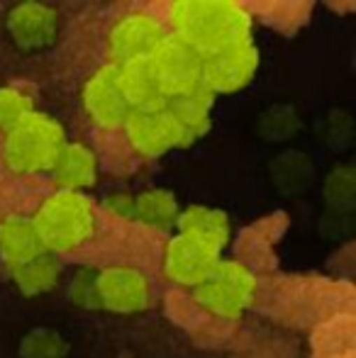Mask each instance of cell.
<instances>
[{
	"instance_id": "18",
	"label": "cell",
	"mask_w": 356,
	"mask_h": 358,
	"mask_svg": "<svg viewBox=\"0 0 356 358\" xmlns=\"http://www.w3.org/2000/svg\"><path fill=\"white\" fill-rule=\"evenodd\" d=\"M10 278L15 287L22 292L24 297H37L47 295L62 280V264L54 254H42L37 259L27 261L22 266H13L10 268Z\"/></svg>"
},
{
	"instance_id": "17",
	"label": "cell",
	"mask_w": 356,
	"mask_h": 358,
	"mask_svg": "<svg viewBox=\"0 0 356 358\" xmlns=\"http://www.w3.org/2000/svg\"><path fill=\"white\" fill-rule=\"evenodd\" d=\"M176 229L180 234H190L195 239L205 241L213 249L222 251L229 239V222L222 210L205 208V205H190L180 210Z\"/></svg>"
},
{
	"instance_id": "16",
	"label": "cell",
	"mask_w": 356,
	"mask_h": 358,
	"mask_svg": "<svg viewBox=\"0 0 356 358\" xmlns=\"http://www.w3.org/2000/svg\"><path fill=\"white\" fill-rule=\"evenodd\" d=\"M215 95L210 90L200 88L183 98H173L166 103L169 115L176 122L180 137H183V146L193 144L195 139H200L210 127V110H213Z\"/></svg>"
},
{
	"instance_id": "3",
	"label": "cell",
	"mask_w": 356,
	"mask_h": 358,
	"mask_svg": "<svg viewBox=\"0 0 356 358\" xmlns=\"http://www.w3.org/2000/svg\"><path fill=\"white\" fill-rule=\"evenodd\" d=\"M66 144L64 127L47 113H29L3 139V161L13 173L32 176L52 171Z\"/></svg>"
},
{
	"instance_id": "23",
	"label": "cell",
	"mask_w": 356,
	"mask_h": 358,
	"mask_svg": "<svg viewBox=\"0 0 356 358\" xmlns=\"http://www.w3.org/2000/svg\"><path fill=\"white\" fill-rule=\"evenodd\" d=\"M105 210L110 215L120 217V220H134V195L118 190V193H110L105 200Z\"/></svg>"
},
{
	"instance_id": "9",
	"label": "cell",
	"mask_w": 356,
	"mask_h": 358,
	"mask_svg": "<svg viewBox=\"0 0 356 358\" xmlns=\"http://www.w3.org/2000/svg\"><path fill=\"white\" fill-rule=\"evenodd\" d=\"M259 69V49L252 42L203 59V88L213 95L237 93L252 83Z\"/></svg>"
},
{
	"instance_id": "21",
	"label": "cell",
	"mask_w": 356,
	"mask_h": 358,
	"mask_svg": "<svg viewBox=\"0 0 356 358\" xmlns=\"http://www.w3.org/2000/svg\"><path fill=\"white\" fill-rule=\"evenodd\" d=\"M29 113H34V103L27 90L17 88V85H3L0 88V132H10Z\"/></svg>"
},
{
	"instance_id": "19",
	"label": "cell",
	"mask_w": 356,
	"mask_h": 358,
	"mask_svg": "<svg viewBox=\"0 0 356 358\" xmlns=\"http://www.w3.org/2000/svg\"><path fill=\"white\" fill-rule=\"evenodd\" d=\"M180 208L171 190L147 188L134 195V220L159 231L176 229Z\"/></svg>"
},
{
	"instance_id": "5",
	"label": "cell",
	"mask_w": 356,
	"mask_h": 358,
	"mask_svg": "<svg viewBox=\"0 0 356 358\" xmlns=\"http://www.w3.org/2000/svg\"><path fill=\"white\" fill-rule=\"evenodd\" d=\"M149 69L166 103L203 88V57L176 34H166L157 44V49L149 54Z\"/></svg>"
},
{
	"instance_id": "6",
	"label": "cell",
	"mask_w": 356,
	"mask_h": 358,
	"mask_svg": "<svg viewBox=\"0 0 356 358\" xmlns=\"http://www.w3.org/2000/svg\"><path fill=\"white\" fill-rule=\"evenodd\" d=\"M98 310L113 315H137L152 305V283L132 266H108L95 275Z\"/></svg>"
},
{
	"instance_id": "1",
	"label": "cell",
	"mask_w": 356,
	"mask_h": 358,
	"mask_svg": "<svg viewBox=\"0 0 356 358\" xmlns=\"http://www.w3.org/2000/svg\"><path fill=\"white\" fill-rule=\"evenodd\" d=\"M169 20L171 34L203 59L252 42L249 13L227 0H178L169 8Z\"/></svg>"
},
{
	"instance_id": "22",
	"label": "cell",
	"mask_w": 356,
	"mask_h": 358,
	"mask_svg": "<svg viewBox=\"0 0 356 358\" xmlns=\"http://www.w3.org/2000/svg\"><path fill=\"white\" fill-rule=\"evenodd\" d=\"M95 268H78L69 283V297L73 305L83 310H98V297H95Z\"/></svg>"
},
{
	"instance_id": "10",
	"label": "cell",
	"mask_w": 356,
	"mask_h": 358,
	"mask_svg": "<svg viewBox=\"0 0 356 358\" xmlns=\"http://www.w3.org/2000/svg\"><path fill=\"white\" fill-rule=\"evenodd\" d=\"M220 261V251L190 234L171 236L164 254V273L171 283L195 287Z\"/></svg>"
},
{
	"instance_id": "8",
	"label": "cell",
	"mask_w": 356,
	"mask_h": 358,
	"mask_svg": "<svg viewBox=\"0 0 356 358\" xmlns=\"http://www.w3.org/2000/svg\"><path fill=\"white\" fill-rule=\"evenodd\" d=\"M166 37V29L154 15L149 13H127L108 32V57L110 64L122 66V64L149 59V54L157 49V44Z\"/></svg>"
},
{
	"instance_id": "12",
	"label": "cell",
	"mask_w": 356,
	"mask_h": 358,
	"mask_svg": "<svg viewBox=\"0 0 356 358\" xmlns=\"http://www.w3.org/2000/svg\"><path fill=\"white\" fill-rule=\"evenodd\" d=\"M8 32L22 52L49 49L59 37V13L44 3H20L8 13Z\"/></svg>"
},
{
	"instance_id": "14",
	"label": "cell",
	"mask_w": 356,
	"mask_h": 358,
	"mask_svg": "<svg viewBox=\"0 0 356 358\" xmlns=\"http://www.w3.org/2000/svg\"><path fill=\"white\" fill-rule=\"evenodd\" d=\"M118 73L120 90H122L132 113H149V110L166 108V98H164L162 88H159L157 78L149 69V59L122 64V66H118Z\"/></svg>"
},
{
	"instance_id": "4",
	"label": "cell",
	"mask_w": 356,
	"mask_h": 358,
	"mask_svg": "<svg viewBox=\"0 0 356 358\" xmlns=\"http://www.w3.org/2000/svg\"><path fill=\"white\" fill-rule=\"evenodd\" d=\"M257 292V278L239 261H222L193 287V297L205 312L220 320H237L252 305Z\"/></svg>"
},
{
	"instance_id": "15",
	"label": "cell",
	"mask_w": 356,
	"mask_h": 358,
	"mask_svg": "<svg viewBox=\"0 0 356 358\" xmlns=\"http://www.w3.org/2000/svg\"><path fill=\"white\" fill-rule=\"evenodd\" d=\"M42 254H47V249H44L32 220L20 215L0 220V256L8 264V268L22 266Z\"/></svg>"
},
{
	"instance_id": "11",
	"label": "cell",
	"mask_w": 356,
	"mask_h": 358,
	"mask_svg": "<svg viewBox=\"0 0 356 358\" xmlns=\"http://www.w3.org/2000/svg\"><path fill=\"white\" fill-rule=\"evenodd\" d=\"M122 129L134 154L144 159H159L166 151L183 146V137L166 108L149 110V113H129Z\"/></svg>"
},
{
	"instance_id": "20",
	"label": "cell",
	"mask_w": 356,
	"mask_h": 358,
	"mask_svg": "<svg viewBox=\"0 0 356 358\" xmlns=\"http://www.w3.org/2000/svg\"><path fill=\"white\" fill-rule=\"evenodd\" d=\"M20 358H66L69 341L52 327H34L20 339Z\"/></svg>"
},
{
	"instance_id": "2",
	"label": "cell",
	"mask_w": 356,
	"mask_h": 358,
	"mask_svg": "<svg viewBox=\"0 0 356 358\" xmlns=\"http://www.w3.org/2000/svg\"><path fill=\"white\" fill-rule=\"evenodd\" d=\"M32 224L49 254H66L90 241L98 227V215L86 193L57 190L32 217Z\"/></svg>"
},
{
	"instance_id": "7",
	"label": "cell",
	"mask_w": 356,
	"mask_h": 358,
	"mask_svg": "<svg viewBox=\"0 0 356 358\" xmlns=\"http://www.w3.org/2000/svg\"><path fill=\"white\" fill-rule=\"evenodd\" d=\"M81 105L95 127L122 129L132 110L120 90V73L115 64H103L88 76L81 90Z\"/></svg>"
},
{
	"instance_id": "13",
	"label": "cell",
	"mask_w": 356,
	"mask_h": 358,
	"mask_svg": "<svg viewBox=\"0 0 356 358\" xmlns=\"http://www.w3.org/2000/svg\"><path fill=\"white\" fill-rule=\"evenodd\" d=\"M54 183L66 193H86L98 180V156L83 142H66L52 166Z\"/></svg>"
}]
</instances>
